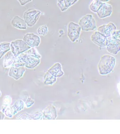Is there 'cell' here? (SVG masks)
<instances>
[{
  "instance_id": "cell-23",
  "label": "cell",
  "mask_w": 120,
  "mask_h": 134,
  "mask_svg": "<svg viewBox=\"0 0 120 134\" xmlns=\"http://www.w3.org/2000/svg\"><path fill=\"white\" fill-rule=\"evenodd\" d=\"M25 52L28 53V54H29V55H31L33 57H36V58H39V59L41 58V56L39 54L38 52L37 51V50L34 48H31L30 49L28 50L27 51H25Z\"/></svg>"
},
{
  "instance_id": "cell-15",
  "label": "cell",
  "mask_w": 120,
  "mask_h": 134,
  "mask_svg": "<svg viewBox=\"0 0 120 134\" xmlns=\"http://www.w3.org/2000/svg\"><path fill=\"white\" fill-rule=\"evenodd\" d=\"M48 72L56 77H60L64 74V73L62 70L61 65L59 63L55 64L48 71Z\"/></svg>"
},
{
  "instance_id": "cell-1",
  "label": "cell",
  "mask_w": 120,
  "mask_h": 134,
  "mask_svg": "<svg viewBox=\"0 0 120 134\" xmlns=\"http://www.w3.org/2000/svg\"><path fill=\"white\" fill-rule=\"evenodd\" d=\"M116 64L115 58L110 55H105L101 57L98 65L100 74L107 75L112 72Z\"/></svg>"
},
{
  "instance_id": "cell-5",
  "label": "cell",
  "mask_w": 120,
  "mask_h": 134,
  "mask_svg": "<svg viewBox=\"0 0 120 134\" xmlns=\"http://www.w3.org/2000/svg\"><path fill=\"white\" fill-rule=\"evenodd\" d=\"M10 47L12 53L16 57L30 49L31 48L21 40L12 41L10 43Z\"/></svg>"
},
{
  "instance_id": "cell-6",
  "label": "cell",
  "mask_w": 120,
  "mask_h": 134,
  "mask_svg": "<svg viewBox=\"0 0 120 134\" xmlns=\"http://www.w3.org/2000/svg\"><path fill=\"white\" fill-rule=\"evenodd\" d=\"M81 29L78 24L74 22H70L68 26L67 36L72 42L77 40L81 34Z\"/></svg>"
},
{
  "instance_id": "cell-2",
  "label": "cell",
  "mask_w": 120,
  "mask_h": 134,
  "mask_svg": "<svg viewBox=\"0 0 120 134\" xmlns=\"http://www.w3.org/2000/svg\"><path fill=\"white\" fill-rule=\"evenodd\" d=\"M17 62L21 66H24L27 69H33L39 65L40 59L24 52L17 56Z\"/></svg>"
},
{
  "instance_id": "cell-18",
  "label": "cell",
  "mask_w": 120,
  "mask_h": 134,
  "mask_svg": "<svg viewBox=\"0 0 120 134\" xmlns=\"http://www.w3.org/2000/svg\"><path fill=\"white\" fill-rule=\"evenodd\" d=\"M10 107L13 112V114L15 115L24 109L25 104L22 100H19L16 101L14 104L11 105Z\"/></svg>"
},
{
  "instance_id": "cell-19",
  "label": "cell",
  "mask_w": 120,
  "mask_h": 134,
  "mask_svg": "<svg viewBox=\"0 0 120 134\" xmlns=\"http://www.w3.org/2000/svg\"><path fill=\"white\" fill-rule=\"evenodd\" d=\"M104 2L100 0H93L89 5L90 10L94 13H97Z\"/></svg>"
},
{
  "instance_id": "cell-8",
  "label": "cell",
  "mask_w": 120,
  "mask_h": 134,
  "mask_svg": "<svg viewBox=\"0 0 120 134\" xmlns=\"http://www.w3.org/2000/svg\"><path fill=\"white\" fill-rule=\"evenodd\" d=\"M23 41L28 46L33 48L38 47L41 42L39 37L34 33L26 34L23 38Z\"/></svg>"
},
{
  "instance_id": "cell-30",
  "label": "cell",
  "mask_w": 120,
  "mask_h": 134,
  "mask_svg": "<svg viewBox=\"0 0 120 134\" xmlns=\"http://www.w3.org/2000/svg\"><path fill=\"white\" fill-rule=\"evenodd\" d=\"M100 1H101L102 2H107L110 1V0H100Z\"/></svg>"
},
{
  "instance_id": "cell-21",
  "label": "cell",
  "mask_w": 120,
  "mask_h": 134,
  "mask_svg": "<svg viewBox=\"0 0 120 134\" xmlns=\"http://www.w3.org/2000/svg\"><path fill=\"white\" fill-rule=\"evenodd\" d=\"M44 79V84L45 85H53L57 81V77L53 76L48 72L45 74Z\"/></svg>"
},
{
  "instance_id": "cell-27",
  "label": "cell",
  "mask_w": 120,
  "mask_h": 134,
  "mask_svg": "<svg viewBox=\"0 0 120 134\" xmlns=\"http://www.w3.org/2000/svg\"><path fill=\"white\" fill-rule=\"evenodd\" d=\"M18 1L20 3V5L23 6L26 4H27L29 2H32V0H18Z\"/></svg>"
},
{
  "instance_id": "cell-3",
  "label": "cell",
  "mask_w": 120,
  "mask_h": 134,
  "mask_svg": "<svg viewBox=\"0 0 120 134\" xmlns=\"http://www.w3.org/2000/svg\"><path fill=\"white\" fill-rule=\"evenodd\" d=\"M79 26L81 30L85 32L92 31L96 29V22L93 16L90 14L83 16L79 20Z\"/></svg>"
},
{
  "instance_id": "cell-12",
  "label": "cell",
  "mask_w": 120,
  "mask_h": 134,
  "mask_svg": "<svg viewBox=\"0 0 120 134\" xmlns=\"http://www.w3.org/2000/svg\"><path fill=\"white\" fill-rule=\"evenodd\" d=\"M42 119L44 120H55L57 116V111L54 106L49 105L42 111Z\"/></svg>"
},
{
  "instance_id": "cell-4",
  "label": "cell",
  "mask_w": 120,
  "mask_h": 134,
  "mask_svg": "<svg viewBox=\"0 0 120 134\" xmlns=\"http://www.w3.org/2000/svg\"><path fill=\"white\" fill-rule=\"evenodd\" d=\"M41 14L40 11L31 9L24 13V20L28 26L33 27L37 23Z\"/></svg>"
},
{
  "instance_id": "cell-25",
  "label": "cell",
  "mask_w": 120,
  "mask_h": 134,
  "mask_svg": "<svg viewBox=\"0 0 120 134\" xmlns=\"http://www.w3.org/2000/svg\"><path fill=\"white\" fill-rule=\"evenodd\" d=\"M12 102V98L10 96H5L3 99V105L9 106Z\"/></svg>"
},
{
  "instance_id": "cell-31",
  "label": "cell",
  "mask_w": 120,
  "mask_h": 134,
  "mask_svg": "<svg viewBox=\"0 0 120 134\" xmlns=\"http://www.w3.org/2000/svg\"><path fill=\"white\" fill-rule=\"evenodd\" d=\"M1 95H2V93H1V91H0V97L1 96Z\"/></svg>"
},
{
  "instance_id": "cell-29",
  "label": "cell",
  "mask_w": 120,
  "mask_h": 134,
  "mask_svg": "<svg viewBox=\"0 0 120 134\" xmlns=\"http://www.w3.org/2000/svg\"><path fill=\"white\" fill-rule=\"evenodd\" d=\"M5 117V114L3 113V112L0 111V120H3Z\"/></svg>"
},
{
  "instance_id": "cell-20",
  "label": "cell",
  "mask_w": 120,
  "mask_h": 134,
  "mask_svg": "<svg viewBox=\"0 0 120 134\" xmlns=\"http://www.w3.org/2000/svg\"><path fill=\"white\" fill-rule=\"evenodd\" d=\"M10 50V43L3 42L0 43V59H1Z\"/></svg>"
},
{
  "instance_id": "cell-9",
  "label": "cell",
  "mask_w": 120,
  "mask_h": 134,
  "mask_svg": "<svg viewBox=\"0 0 120 134\" xmlns=\"http://www.w3.org/2000/svg\"><path fill=\"white\" fill-rule=\"evenodd\" d=\"M91 41L101 48L106 47L107 44V37L98 31L93 33L91 36Z\"/></svg>"
},
{
  "instance_id": "cell-13",
  "label": "cell",
  "mask_w": 120,
  "mask_h": 134,
  "mask_svg": "<svg viewBox=\"0 0 120 134\" xmlns=\"http://www.w3.org/2000/svg\"><path fill=\"white\" fill-rule=\"evenodd\" d=\"M25 69L24 66H12L11 67L9 75L14 79L16 80H18L21 78L25 73Z\"/></svg>"
},
{
  "instance_id": "cell-26",
  "label": "cell",
  "mask_w": 120,
  "mask_h": 134,
  "mask_svg": "<svg viewBox=\"0 0 120 134\" xmlns=\"http://www.w3.org/2000/svg\"><path fill=\"white\" fill-rule=\"evenodd\" d=\"M35 103V101L33 100L31 97H28L25 103V106L27 108H30Z\"/></svg>"
},
{
  "instance_id": "cell-11",
  "label": "cell",
  "mask_w": 120,
  "mask_h": 134,
  "mask_svg": "<svg viewBox=\"0 0 120 134\" xmlns=\"http://www.w3.org/2000/svg\"><path fill=\"white\" fill-rule=\"evenodd\" d=\"M112 12V6L108 3L104 2L102 5L97 12V13L98 17L102 19L111 16Z\"/></svg>"
},
{
  "instance_id": "cell-14",
  "label": "cell",
  "mask_w": 120,
  "mask_h": 134,
  "mask_svg": "<svg viewBox=\"0 0 120 134\" xmlns=\"http://www.w3.org/2000/svg\"><path fill=\"white\" fill-rule=\"evenodd\" d=\"M17 63V57L13 55L12 52H8V53L5 56V59L4 61V68H11L12 66H15V64Z\"/></svg>"
},
{
  "instance_id": "cell-28",
  "label": "cell",
  "mask_w": 120,
  "mask_h": 134,
  "mask_svg": "<svg viewBox=\"0 0 120 134\" xmlns=\"http://www.w3.org/2000/svg\"><path fill=\"white\" fill-rule=\"evenodd\" d=\"M119 34H120L119 31V30H116V31H115L113 33L112 36H113L115 37V38H116L119 40Z\"/></svg>"
},
{
  "instance_id": "cell-17",
  "label": "cell",
  "mask_w": 120,
  "mask_h": 134,
  "mask_svg": "<svg viewBox=\"0 0 120 134\" xmlns=\"http://www.w3.org/2000/svg\"><path fill=\"white\" fill-rule=\"evenodd\" d=\"M78 0H58L57 5L62 12L67 10Z\"/></svg>"
},
{
  "instance_id": "cell-7",
  "label": "cell",
  "mask_w": 120,
  "mask_h": 134,
  "mask_svg": "<svg viewBox=\"0 0 120 134\" xmlns=\"http://www.w3.org/2000/svg\"><path fill=\"white\" fill-rule=\"evenodd\" d=\"M107 44L106 46L107 51L114 55H117L120 50L119 40L113 36L107 37Z\"/></svg>"
},
{
  "instance_id": "cell-24",
  "label": "cell",
  "mask_w": 120,
  "mask_h": 134,
  "mask_svg": "<svg viewBox=\"0 0 120 134\" xmlns=\"http://www.w3.org/2000/svg\"><path fill=\"white\" fill-rule=\"evenodd\" d=\"M48 32V28L47 26H41L37 29V33L39 35L45 36Z\"/></svg>"
},
{
  "instance_id": "cell-16",
  "label": "cell",
  "mask_w": 120,
  "mask_h": 134,
  "mask_svg": "<svg viewBox=\"0 0 120 134\" xmlns=\"http://www.w3.org/2000/svg\"><path fill=\"white\" fill-rule=\"evenodd\" d=\"M11 25L19 30H26L27 24L25 20L18 16H16L11 21Z\"/></svg>"
},
{
  "instance_id": "cell-22",
  "label": "cell",
  "mask_w": 120,
  "mask_h": 134,
  "mask_svg": "<svg viewBox=\"0 0 120 134\" xmlns=\"http://www.w3.org/2000/svg\"><path fill=\"white\" fill-rule=\"evenodd\" d=\"M2 112L5 114V116H7L8 118H12L13 116V112L11 108V107H9V106H5L3 105L2 106Z\"/></svg>"
},
{
  "instance_id": "cell-10",
  "label": "cell",
  "mask_w": 120,
  "mask_h": 134,
  "mask_svg": "<svg viewBox=\"0 0 120 134\" xmlns=\"http://www.w3.org/2000/svg\"><path fill=\"white\" fill-rule=\"evenodd\" d=\"M116 30V26L112 23H109L107 24H104L98 29V31L104 35L106 37L112 36L113 33Z\"/></svg>"
}]
</instances>
